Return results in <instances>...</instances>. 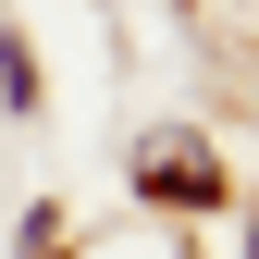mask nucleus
<instances>
[{
	"mask_svg": "<svg viewBox=\"0 0 259 259\" xmlns=\"http://www.w3.org/2000/svg\"><path fill=\"white\" fill-rule=\"evenodd\" d=\"M136 173H148V198H160V210H210V198H222V160H210L198 136H148V148H136Z\"/></svg>",
	"mask_w": 259,
	"mask_h": 259,
	"instance_id": "f257e3e1",
	"label": "nucleus"
}]
</instances>
